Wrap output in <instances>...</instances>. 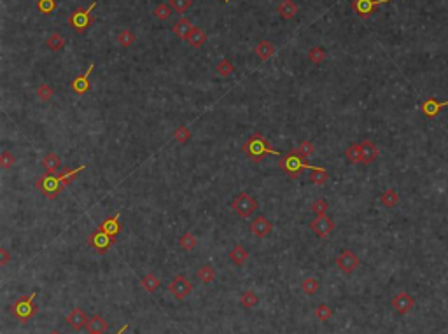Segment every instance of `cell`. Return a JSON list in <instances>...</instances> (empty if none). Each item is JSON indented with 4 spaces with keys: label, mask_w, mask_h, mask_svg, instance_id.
I'll return each instance as SVG.
<instances>
[{
    "label": "cell",
    "mask_w": 448,
    "mask_h": 334,
    "mask_svg": "<svg viewBox=\"0 0 448 334\" xmlns=\"http://www.w3.org/2000/svg\"><path fill=\"white\" fill-rule=\"evenodd\" d=\"M296 151H298V154L306 161L308 158H312L313 154H315V145H313V142H310V140H303V142L298 145Z\"/></svg>",
    "instance_id": "28"
},
{
    "label": "cell",
    "mask_w": 448,
    "mask_h": 334,
    "mask_svg": "<svg viewBox=\"0 0 448 334\" xmlns=\"http://www.w3.org/2000/svg\"><path fill=\"white\" fill-rule=\"evenodd\" d=\"M193 30H195V26L187 21V19H179V21L175 23V26H174V32L179 35V37H180V39H187V37L191 35Z\"/></svg>",
    "instance_id": "22"
},
{
    "label": "cell",
    "mask_w": 448,
    "mask_h": 334,
    "mask_svg": "<svg viewBox=\"0 0 448 334\" xmlns=\"http://www.w3.org/2000/svg\"><path fill=\"white\" fill-rule=\"evenodd\" d=\"M126 329H128V326H125V327H123V329H121V331H119V333H118V334H123V333H125V331H126Z\"/></svg>",
    "instance_id": "48"
},
{
    "label": "cell",
    "mask_w": 448,
    "mask_h": 334,
    "mask_svg": "<svg viewBox=\"0 0 448 334\" xmlns=\"http://www.w3.org/2000/svg\"><path fill=\"white\" fill-rule=\"evenodd\" d=\"M327 178H329V174H327L326 168H322V166H313L310 180H312L315 186H324V184L327 182Z\"/></svg>",
    "instance_id": "21"
},
{
    "label": "cell",
    "mask_w": 448,
    "mask_h": 334,
    "mask_svg": "<svg viewBox=\"0 0 448 334\" xmlns=\"http://www.w3.org/2000/svg\"><path fill=\"white\" fill-rule=\"evenodd\" d=\"M391 0H354V11L361 18H370L375 13V9L382 4H387Z\"/></svg>",
    "instance_id": "10"
},
{
    "label": "cell",
    "mask_w": 448,
    "mask_h": 334,
    "mask_svg": "<svg viewBox=\"0 0 448 334\" xmlns=\"http://www.w3.org/2000/svg\"><path fill=\"white\" fill-rule=\"evenodd\" d=\"M67 322H69V326H72L74 329H83L84 324H86V315H84L81 310H74V312L67 317Z\"/></svg>",
    "instance_id": "24"
},
{
    "label": "cell",
    "mask_w": 448,
    "mask_h": 334,
    "mask_svg": "<svg viewBox=\"0 0 448 334\" xmlns=\"http://www.w3.org/2000/svg\"><path fill=\"white\" fill-rule=\"evenodd\" d=\"M142 283H144L145 287H147L149 291H154L158 285H160V280H158L154 275H147V277H144V280H142Z\"/></svg>",
    "instance_id": "42"
},
{
    "label": "cell",
    "mask_w": 448,
    "mask_h": 334,
    "mask_svg": "<svg viewBox=\"0 0 448 334\" xmlns=\"http://www.w3.org/2000/svg\"><path fill=\"white\" fill-rule=\"evenodd\" d=\"M56 7V2L54 0H39V9L42 13H53Z\"/></svg>",
    "instance_id": "41"
},
{
    "label": "cell",
    "mask_w": 448,
    "mask_h": 334,
    "mask_svg": "<svg viewBox=\"0 0 448 334\" xmlns=\"http://www.w3.org/2000/svg\"><path fill=\"white\" fill-rule=\"evenodd\" d=\"M118 42L121 44L123 48H130L131 44L135 42V37H133V34L130 30H123L118 37Z\"/></svg>",
    "instance_id": "38"
},
{
    "label": "cell",
    "mask_w": 448,
    "mask_h": 334,
    "mask_svg": "<svg viewBox=\"0 0 448 334\" xmlns=\"http://www.w3.org/2000/svg\"><path fill=\"white\" fill-rule=\"evenodd\" d=\"M42 166L46 170V174H58V170L61 168V158L58 156L56 152H48L42 159Z\"/></svg>",
    "instance_id": "18"
},
{
    "label": "cell",
    "mask_w": 448,
    "mask_h": 334,
    "mask_svg": "<svg viewBox=\"0 0 448 334\" xmlns=\"http://www.w3.org/2000/svg\"><path fill=\"white\" fill-rule=\"evenodd\" d=\"M93 69H95V65H90V69H88L83 75H79V77L74 79V83H72V89H74L77 95H84V93L90 91V88H91V83H90V75H91V70Z\"/></svg>",
    "instance_id": "13"
},
{
    "label": "cell",
    "mask_w": 448,
    "mask_h": 334,
    "mask_svg": "<svg viewBox=\"0 0 448 334\" xmlns=\"http://www.w3.org/2000/svg\"><path fill=\"white\" fill-rule=\"evenodd\" d=\"M298 7L296 4L292 2V0H284L282 4L279 5V14L282 18H286V19H289V18H292L294 14H296Z\"/></svg>",
    "instance_id": "26"
},
{
    "label": "cell",
    "mask_w": 448,
    "mask_h": 334,
    "mask_svg": "<svg viewBox=\"0 0 448 334\" xmlns=\"http://www.w3.org/2000/svg\"><path fill=\"white\" fill-rule=\"evenodd\" d=\"M170 291L174 292L175 298L182 299V298H186V296L191 292V285H189V282H187L184 277H175V280L172 282V285H170Z\"/></svg>",
    "instance_id": "16"
},
{
    "label": "cell",
    "mask_w": 448,
    "mask_h": 334,
    "mask_svg": "<svg viewBox=\"0 0 448 334\" xmlns=\"http://www.w3.org/2000/svg\"><path fill=\"white\" fill-rule=\"evenodd\" d=\"M308 58H310V61H313V63H321V61L326 58V53H324V49H321V48H313L312 51L308 53Z\"/></svg>",
    "instance_id": "39"
},
{
    "label": "cell",
    "mask_w": 448,
    "mask_h": 334,
    "mask_svg": "<svg viewBox=\"0 0 448 334\" xmlns=\"http://www.w3.org/2000/svg\"><path fill=\"white\" fill-rule=\"evenodd\" d=\"M84 168H88V166L81 165V166H77V168L61 170L60 174L42 175V177L37 178V189H39L46 198L53 200V198H56V196L60 194V193L63 191V189H65V187L69 186V184L72 182V180H74V178L77 177Z\"/></svg>",
    "instance_id": "1"
},
{
    "label": "cell",
    "mask_w": 448,
    "mask_h": 334,
    "mask_svg": "<svg viewBox=\"0 0 448 334\" xmlns=\"http://www.w3.org/2000/svg\"><path fill=\"white\" fill-rule=\"evenodd\" d=\"M257 209H259V205H257L256 198L245 191L238 193V194L233 198V201H231V210H233L236 215H240L242 219H249Z\"/></svg>",
    "instance_id": "4"
},
{
    "label": "cell",
    "mask_w": 448,
    "mask_h": 334,
    "mask_svg": "<svg viewBox=\"0 0 448 334\" xmlns=\"http://www.w3.org/2000/svg\"><path fill=\"white\" fill-rule=\"evenodd\" d=\"M242 152H244L245 156L252 161V163H259V161L265 159L268 154H271V156H280V152L277 151V149L271 147L270 142H268L265 135H261V133L251 135V137L245 140L244 145H242Z\"/></svg>",
    "instance_id": "2"
},
{
    "label": "cell",
    "mask_w": 448,
    "mask_h": 334,
    "mask_svg": "<svg viewBox=\"0 0 448 334\" xmlns=\"http://www.w3.org/2000/svg\"><path fill=\"white\" fill-rule=\"evenodd\" d=\"M413 306H415V299L408 292H399L392 299V308L396 310L399 315H406L410 310H413Z\"/></svg>",
    "instance_id": "11"
},
{
    "label": "cell",
    "mask_w": 448,
    "mask_h": 334,
    "mask_svg": "<svg viewBox=\"0 0 448 334\" xmlns=\"http://www.w3.org/2000/svg\"><path fill=\"white\" fill-rule=\"evenodd\" d=\"M215 70L219 72V75H222V77H228V75L233 74V70H235V67L231 65L230 60H222L217 63V67H215Z\"/></svg>",
    "instance_id": "35"
},
{
    "label": "cell",
    "mask_w": 448,
    "mask_h": 334,
    "mask_svg": "<svg viewBox=\"0 0 448 334\" xmlns=\"http://www.w3.org/2000/svg\"><path fill=\"white\" fill-rule=\"evenodd\" d=\"M445 107H448V100L447 102H438L436 98H427L426 102L422 104V107H420V110L424 112V116L426 117H436L438 114L441 112V109H445Z\"/></svg>",
    "instance_id": "14"
},
{
    "label": "cell",
    "mask_w": 448,
    "mask_h": 334,
    "mask_svg": "<svg viewBox=\"0 0 448 334\" xmlns=\"http://www.w3.org/2000/svg\"><path fill=\"white\" fill-rule=\"evenodd\" d=\"M187 40H189V44H191L193 48H201L205 44V40H207V35H205V32L201 28H195L191 32V35L187 37Z\"/></svg>",
    "instance_id": "27"
},
{
    "label": "cell",
    "mask_w": 448,
    "mask_h": 334,
    "mask_svg": "<svg viewBox=\"0 0 448 334\" xmlns=\"http://www.w3.org/2000/svg\"><path fill=\"white\" fill-rule=\"evenodd\" d=\"M242 301H244V304H247V306H252V304L257 303V298L254 296V292H245Z\"/></svg>",
    "instance_id": "45"
},
{
    "label": "cell",
    "mask_w": 448,
    "mask_h": 334,
    "mask_svg": "<svg viewBox=\"0 0 448 334\" xmlns=\"http://www.w3.org/2000/svg\"><path fill=\"white\" fill-rule=\"evenodd\" d=\"M46 42H48V46L53 49V51H58V49H61L63 46H65V39H63V37H61L60 34H53V35H49Z\"/></svg>",
    "instance_id": "34"
},
{
    "label": "cell",
    "mask_w": 448,
    "mask_h": 334,
    "mask_svg": "<svg viewBox=\"0 0 448 334\" xmlns=\"http://www.w3.org/2000/svg\"><path fill=\"white\" fill-rule=\"evenodd\" d=\"M34 299H35V292L30 294V298H21V299L13 306V313L19 318V320H28V318L35 313L37 308H35Z\"/></svg>",
    "instance_id": "7"
},
{
    "label": "cell",
    "mask_w": 448,
    "mask_h": 334,
    "mask_svg": "<svg viewBox=\"0 0 448 334\" xmlns=\"http://www.w3.org/2000/svg\"><path fill=\"white\" fill-rule=\"evenodd\" d=\"M172 5L175 7V11L179 13H184L189 5H191V0H172Z\"/></svg>",
    "instance_id": "44"
},
{
    "label": "cell",
    "mask_w": 448,
    "mask_h": 334,
    "mask_svg": "<svg viewBox=\"0 0 448 334\" xmlns=\"http://www.w3.org/2000/svg\"><path fill=\"white\" fill-rule=\"evenodd\" d=\"M249 229H251V233L252 234H256L257 238H266V236L273 231V224H271L266 217L259 215V217H256L252 222H251Z\"/></svg>",
    "instance_id": "12"
},
{
    "label": "cell",
    "mask_w": 448,
    "mask_h": 334,
    "mask_svg": "<svg viewBox=\"0 0 448 334\" xmlns=\"http://www.w3.org/2000/svg\"><path fill=\"white\" fill-rule=\"evenodd\" d=\"M345 156H347L348 163H352V165H359V163H362L361 143H352L350 147H347V151H345Z\"/></svg>",
    "instance_id": "19"
},
{
    "label": "cell",
    "mask_w": 448,
    "mask_h": 334,
    "mask_svg": "<svg viewBox=\"0 0 448 334\" xmlns=\"http://www.w3.org/2000/svg\"><path fill=\"white\" fill-rule=\"evenodd\" d=\"M96 7V4H91L88 9H77L72 16L69 18V23L75 28V32H84L88 25L91 23V11Z\"/></svg>",
    "instance_id": "5"
},
{
    "label": "cell",
    "mask_w": 448,
    "mask_h": 334,
    "mask_svg": "<svg viewBox=\"0 0 448 334\" xmlns=\"http://www.w3.org/2000/svg\"><path fill=\"white\" fill-rule=\"evenodd\" d=\"M336 266H338L343 273H354L359 266V257L352 250H343L336 257Z\"/></svg>",
    "instance_id": "9"
},
{
    "label": "cell",
    "mask_w": 448,
    "mask_h": 334,
    "mask_svg": "<svg viewBox=\"0 0 448 334\" xmlns=\"http://www.w3.org/2000/svg\"><path fill=\"white\" fill-rule=\"evenodd\" d=\"M191 137H193V133L187 126H179L177 130L174 131V140L177 143H187L191 140Z\"/></svg>",
    "instance_id": "29"
},
{
    "label": "cell",
    "mask_w": 448,
    "mask_h": 334,
    "mask_svg": "<svg viewBox=\"0 0 448 334\" xmlns=\"http://www.w3.org/2000/svg\"><path fill=\"white\" fill-rule=\"evenodd\" d=\"M179 245H180L184 250H193V248L196 247V236L191 231H187V233H184L182 236L179 238Z\"/></svg>",
    "instance_id": "30"
},
{
    "label": "cell",
    "mask_w": 448,
    "mask_h": 334,
    "mask_svg": "<svg viewBox=\"0 0 448 334\" xmlns=\"http://www.w3.org/2000/svg\"><path fill=\"white\" fill-rule=\"evenodd\" d=\"M154 16L160 18V19H166V18L170 16V7H168V5H165V4L158 5V7L154 9Z\"/></svg>",
    "instance_id": "43"
},
{
    "label": "cell",
    "mask_w": 448,
    "mask_h": 334,
    "mask_svg": "<svg viewBox=\"0 0 448 334\" xmlns=\"http://www.w3.org/2000/svg\"><path fill=\"white\" fill-rule=\"evenodd\" d=\"M317 287H319V283H317V280L315 278H306L303 282V291L306 292V294H313V292L317 291Z\"/></svg>",
    "instance_id": "40"
},
{
    "label": "cell",
    "mask_w": 448,
    "mask_h": 334,
    "mask_svg": "<svg viewBox=\"0 0 448 334\" xmlns=\"http://www.w3.org/2000/svg\"><path fill=\"white\" fill-rule=\"evenodd\" d=\"M88 243L91 245L95 250H98L100 254H104L105 250H109L114 245V236L104 233L102 229H96L95 233H91L88 236Z\"/></svg>",
    "instance_id": "6"
},
{
    "label": "cell",
    "mask_w": 448,
    "mask_h": 334,
    "mask_svg": "<svg viewBox=\"0 0 448 334\" xmlns=\"http://www.w3.org/2000/svg\"><path fill=\"white\" fill-rule=\"evenodd\" d=\"M380 201H382L383 207H387V209H394V207L399 203V194H397L396 189H387V191L382 193Z\"/></svg>",
    "instance_id": "20"
},
{
    "label": "cell",
    "mask_w": 448,
    "mask_h": 334,
    "mask_svg": "<svg viewBox=\"0 0 448 334\" xmlns=\"http://www.w3.org/2000/svg\"><path fill=\"white\" fill-rule=\"evenodd\" d=\"M329 315H331V312H329V308H327V306H319V310H317V317L319 318H322V320H324V318H327Z\"/></svg>",
    "instance_id": "46"
},
{
    "label": "cell",
    "mask_w": 448,
    "mask_h": 334,
    "mask_svg": "<svg viewBox=\"0 0 448 334\" xmlns=\"http://www.w3.org/2000/svg\"><path fill=\"white\" fill-rule=\"evenodd\" d=\"M16 165V156H14L11 151H4L2 154H0V166L4 170H9L13 168V166Z\"/></svg>",
    "instance_id": "32"
},
{
    "label": "cell",
    "mask_w": 448,
    "mask_h": 334,
    "mask_svg": "<svg viewBox=\"0 0 448 334\" xmlns=\"http://www.w3.org/2000/svg\"><path fill=\"white\" fill-rule=\"evenodd\" d=\"M230 257H231V261L235 263V264H238V266H242L247 261V257H249V252L245 250L242 245H235L233 247V250L230 252Z\"/></svg>",
    "instance_id": "25"
},
{
    "label": "cell",
    "mask_w": 448,
    "mask_h": 334,
    "mask_svg": "<svg viewBox=\"0 0 448 334\" xmlns=\"http://www.w3.org/2000/svg\"><path fill=\"white\" fill-rule=\"evenodd\" d=\"M256 54L261 58V60H270L275 54V48L271 46V42H268V40H261V42L257 44Z\"/></svg>",
    "instance_id": "23"
},
{
    "label": "cell",
    "mask_w": 448,
    "mask_h": 334,
    "mask_svg": "<svg viewBox=\"0 0 448 334\" xmlns=\"http://www.w3.org/2000/svg\"><path fill=\"white\" fill-rule=\"evenodd\" d=\"M105 329H107V324H105L100 317H95L90 322V331H91V334H102Z\"/></svg>",
    "instance_id": "37"
},
{
    "label": "cell",
    "mask_w": 448,
    "mask_h": 334,
    "mask_svg": "<svg viewBox=\"0 0 448 334\" xmlns=\"http://www.w3.org/2000/svg\"><path fill=\"white\" fill-rule=\"evenodd\" d=\"M53 96H54V89L49 84H42V86L37 88V98L40 102H51Z\"/></svg>",
    "instance_id": "31"
},
{
    "label": "cell",
    "mask_w": 448,
    "mask_h": 334,
    "mask_svg": "<svg viewBox=\"0 0 448 334\" xmlns=\"http://www.w3.org/2000/svg\"><path fill=\"white\" fill-rule=\"evenodd\" d=\"M310 228H312V231L317 234L319 238H327L331 231L335 229V222H333L331 217H327V215H317V217L310 222Z\"/></svg>",
    "instance_id": "8"
},
{
    "label": "cell",
    "mask_w": 448,
    "mask_h": 334,
    "mask_svg": "<svg viewBox=\"0 0 448 334\" xmlns=\"http://www.w3.org/2000/svg\"><path fill=\"white\" fill-rule=\"evenodd\" d=\"M119 217H121V213H114V215H110V217H107L104 222L100 224V228L98 229H102L104 233L110 234V236H118L119 231H121V222H119Z\"/></svg>",
    "instance_id": "15"
},
{
    "label": "cell",
    "mask_w": 448,
    "mask_h": 334,
    "mask_svg": "<svg viewBox=\"0 0 448 334\" xmlns=\"http://www.w3.org/2000/svg\"><path fill=\"white\" fill-rule=\"evenodd\" d=\"M329 210V205L324 198H317V200L312 203V212L315 215H326V212Z\"/></svg>",
    "instance_id": "33"
},
{
    "label": "cell",
    "mask_w": 448,
    "mask_h": 334,
    "mask_svg": "<svg viewBox=\"0 0 448 334\" xmlns=\"http://www.w3.org/2000/svg\"><path fill=\"white\" fill-rule=\"evenodd\" d=\"M361 151H362V163L364 165H371L376 158H378V147L375 145L371 140H364L361 142Z\"/></svg>",
    "instance_id": "17"
},
{
    "label": "cell",
    "mask_w": 448,
    "mask_h": 334,
    "mask_svg": "<svg viewBox=\"0 0 448 334\" xmlns=\"http://www.w3.org/2000/svg\"><path fill=\"white\" fill-rule=\"evenodd\" d=\"M0 254H2V264H5V263L9 261V252L5 250V248H2V250H0Z\"/></svg>",
    "instance_id": "47"
},
{
    "label": "cell",
    "mask_w": 448,
    "mask_h": 334,
    "mask_svg": "<svg viewBox=\"0 0 448 334\" xmlns=\"http://www.w3.org/2000/svg\"><path fill=\"white\" fill-rule=\"evenodd\" d=\"M51 334H60V333H51Z\"/></svg>",
    "instance_id": "49"
},
{
    "label": "cell",
    "mask_w": 448,
    "mask_h": 334,
    "mask_svg": "<svg viewBox=\"0 0 448 334\" xmlns=\"http://www.w3.org/2000/svg\"><path fill=\"white\" fill-rule=\"evenodd\" d=\"M279 168H282L291 178H300L305 170H312L313 166L308 165V163L298 154L296 149H291L289 154H286V156L279 161Z\"/></svg>",
    "instance_id": "3"
},
{
    "label": "cell",
    "mask_w": 448,
    "mask_h": 334,
    "mask_svg": "<svg viewBox=\"0 0 448 334\" xmlns=\"http://www.w3.org/2000/svg\"><path fill=\"white\" fill-rule=\"evenodd\" d=\"M198 277H200V280H203V282H212L214 277H215V271H214V268L210 264H205L200 268V271H198Z\"/></svg>",
    "instance_id": "36"
}]
</instances>
